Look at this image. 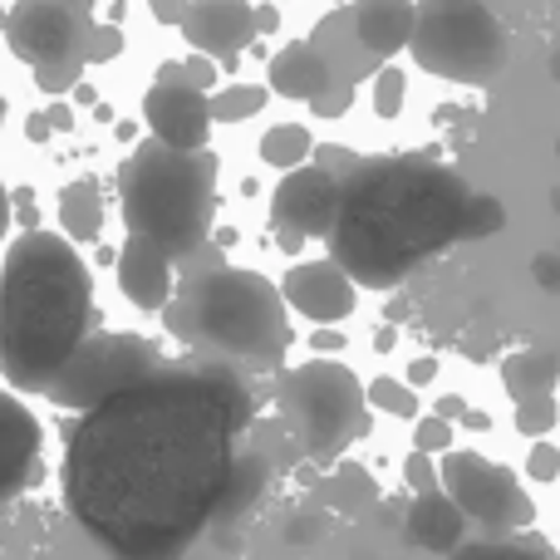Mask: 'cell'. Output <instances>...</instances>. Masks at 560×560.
<instances>
[{
  "instance_id": "obj_1",
  "label": "cell",
  "mask_w": 560,
  "mask_h": 560,
  "mask_svg": "<svg viewBox=\"0 0 560 560\" xmlns=\"http://www.w3.org/2000/svg\"><path fill=\"white\" fill-rule=\"evenodd\" d=\"M252 423V388L226 364L158 369L84 413L65 443V502L108 560H187L217 522Z\"/></svg>"
},
{
  "instance_id": "obj_2",
  "label": "cell",
  "mask_w": 560,
  "mask_h": 560,
  "mask_svg": "<svg viewBox=\"0 0 560 560\" xmlns=\"http://www.w3.org/2000/svg\"><path fill=\"white\" fill-rule=\"evenodd\" d=\"M467 183L433 158H374L345 177L329 261L354 285L394 290L418 261L463 242Z\"/></svg>"
},
{
  "instance_id": "obj_3",
  "label": "cell",
  "mask_w": 560,
  "mask_h": 560,
  "mask_svg": "<svg viewBox=\"0 0 560 560\" xmlns=\"http://www.w3.org/2000/svg\"><path fill=\"white\" fill-rule=\"evenodd\" d=\"M94 319V276L55 232H25L0 266V374L20 394H49Z\"/></svg>"
},
{
  "instance_id": "obj_4",
  "label": "cell",
  "mask_w": 560,
  "mask_h": 560,
  "mask_svg": "<svg viewBox=\"0 0 560 560\" xmlns=\"http://www.w3.org/2000/svg\"><path fill=\"white\" fill-rule=\"evenodd\" d=\"M167 325L183 345L212 354V364H246V369H276L290 349V315L280 285L261 271H217L187 276L167 305Z\"/></svg>"
},
{
  "instance_id": "obj_5",
  "label": "cell",
  "mask_w": 560,
  "mask_h": 560,
  "mask_svg": "<svg viewBox=\"0 0 560 560\" xmlns=\"http://www.w3.org/2000/svg\"><path fill=\"white\" fill-rule=\"evenodd\" d=\"M212 177L217 163L207 153H173L153 138L138 143L118 173L128 232L138 242H153L173 261L192 256L212 232Z\"/></svg>"
},
{
  "instance_id": "obj_6",
  "label": "cell",
  "mask_w": 560,
  "mask_h": 560,
  "mask_svg": "<svg viewBox=\"0 0 560 560\" xmlns=\"http://www.w3.org/2000/svg\"><path fill=\"white\" fill-rule=\"evenodd\" d=\"M280 413L310 457L329 463L369 433V388L335 359H310L280 378Z\"/></svg>"
},
{
  "instance_id": "obj_7",
  "label": "cell",
  "mask_w": 560,
  "mask_h": 560,
  "mask_svg": "<svg viewBox=\"0 0 560 560\" xmlns=\"http://www.w3.org/2000/svg\"><path fill=\"white\" fill-rule=\"evenodd\" d=\"M408 49L428 74L453 79V84H487L506 65V30L487 5L433 0V5H418V30Z\"/></svg>"
},
{
  "instance_id": "obj_8",
  "label": "cell",
  "mask_w": 560,
  "mask_h": 560,
  "mask_svg": "<svg viewBox=\"0 0 560 560\" xmlns=\"http://www.w3.org/2000/svg\"><path fill=\"white\" fill-rule=\"evenodd\" d=\"M158 369L163 364H158L148 339L104 329V335H89L84 345H79V354L69 359V369L55 378V388H49V404L79 408V418H84V413H94V408H104L108 398H118V394H128V388H138L143 378H153Z\"/></svg>"
},
{
  "instance_id": "obj_9",
  "label": "cell",
  "mask_w": 560,
  "mask_h": 560,
  "mask_svg": "<svg viewBox=\"0 0 560 560\" xmlns=\"http://www.w3.org/2000/svg\"><path fill=\"white\" fill-rule=\"evenodd\" d=\"M438 477H443V492L457 502V512L492 532H526L536 522V502L516 482V472L502 463H487L482 453H447Z\"/></svg>"
},
{
  "instance_id": "obj_10",
  "label": "cell",
  "mask_w": 560,
  "mask_h": 560,
  "mask_svg": "<svg viewBox=\"0 0 560 560\" xmlns=\"http://www.w3.org/2000/svg\"><path fill=\"white\" fill-rule=\"evenodd\" d=\"M5 39L15 59H25L35 74L59 65H79L89 45V15L74 5H55V0H25L10 10Z\"/></svg>"
},
{
  "instance_id": "obj_11",
  "label": "cell",
  "mask_w": 560,
  "mask_h": 560,
  "mask_svg": "<svg viewBox=\"0 0 560 560\" xmlns=\"http://www.w3.org/2000/svg\"><path fill=\"white\" fill-rule=\"evenodd\" d=\"M143 124L153 143L173 148V153H202L212 138V98L187 84L183 65H163L158 84L143 94Z\"/></svg>"
},
{
  "instance_id": "obj_12",
  "label": "cell",
  "mask_w": 560,
  "mask_h": 560,
  "mask_svg": "<svg viewBox=\"0 0 560 560\" xmlns=\"http://www.w3.org/2000/svg\"><path fill=\"white\" fill-rule=\"evenodd\" d=\"M339 197H345V183H339L329 167H300V173H285L280 187L271 192V217L280 226V246L295 252L305 236H325L335 232L339 222Z\"/></svg>"
},
{
  "instance_id": "obj_13",
  "label": "cell",
  "mask_w": 560,
  "mask_h": 560,
  "mask_svg": "<svg viewBox=\"0 0 560 560\" xmlns=\"http://www.w3.org/2000/svg\"><path fill=\"white\" fill-rule=\"evenodd\" d=\"M280 295H285V310L305 315L310 325L329 329V325L354 315L359 285L339 271L335 261H300L285 271V280H280Z\"/></svg>"
},
{
  "instance_id": "obj_14",
  "label": "cell",
  "mask_w": 560,
  "mask_h": 560,
  "mask_svg": "<svg viewBox=\"0 0 560 560\" xmlns=\"http://www.w3.org/2000/svg\"><path fill=\"white\" fill-rule=\"evenodd\" d=\"M183 39L192 45V55L236 59L256 39V10L246 0H202V5H187Z\"/></svg>"
},
{
  "instance_id": "obj_15",
  "label": "cell",
  "mask_w": 560,
  "mask_h": 560,
  "mask_svg": "<svg viewBox=\"0 0 560 560\" xmlns=\"http://www.w3.org/2000/svg\"><path fill=\"white\" fill-rule=\"evenodd\" d=\"M39 443H45L39 418L20 398L0 394V506L30 482V472L39 463Z\"/></svg>"
},
{
  "instance_id": "obj_16",
  "label": "cell",
  "mask_w": 560,
  "mask_h": 560,
  "mask_svg": "<svg viewBox=\"0 0 560 560\" xmlns=\"http://www.w3.org/2000/svg\"><path fill=\"white\" fill-rule=\"evenodd\" d=\"M118 290H124L128 300H133L138 310H167L177 295L173 285V256L158 252L153 242H138V236H128L124 252H118Z\"/></svg>"
},
{
  "instance_id": "obj_17",
  "label": "cell",
  "mask_w": 560,
  "mask_h": 560,
  "mask_svg": "<svg viewBox=\"0 0 560 560\" xmlns=\"http://www.w3.org/2000/svg\"><path fill=\"white\" fill-rule=\"evenodd\" d=\"M349 25H354V39L369 59H394L398 49L413 45L418 5H404V0H369V5L349 10Z\"/></svg>"
},
{
  "instance_id": "obj_18",
  "label": "cell",
  "mask_w": 560,
  "mask_h": 560,
  "mask_svg": "<svg viewBox=\"0 0 560 560\" xmlns=\"http://www.w3.org/2000/svg\"><path fill=\"white\" fill-rule=\"evenodd\" d=\"M266 79H271V84H266L271 94L295 98V104H315L319 94H329V89L339 84L335 65H329V55L319 45H285L271 59Z\"/></svg>"
},
{
  "instance_id": "obj_19",
  "label": "cell",
  "mask_w": 560,
  "mask_h": 560,
  "mask_svg": "<svg viewBox=\"0 0 560 560\" xmlns=\"http://www.w3.org/2000/svg\"><path fill=\"white\" fill-rule=\"evenodd\" d=\"M463 526L467 516L457 512V502L447 492H433V497H418L413 506H408V541L418 546V551H433V556H457L463 551Z\"/></svg>"
},
{
  "instance_id": "obj_20",
  "label": "cell",
  "mask_w": 560,
  "mask_h": 560,
  "mask_svg": "<svg viewBox=\"0 0 560 560\" xmlns=\"http://www.w3.org/2000/svg\"><path fill=\"white\" fill-rule=\"evenodd\" d=\"M104 232V197H98L94 183H69L59 192V236L69 246L79 242H98Z\"/></svg>"
},
{
  "instance_id": "obj_21",
  "label": "cell",
  "mask_w": 560,
  "mask_h": 560,
  "mask_svg": "<svg viewBox=\"0 0 560 560\" xmlns=\"http://www.w3.org/2000/svg\"><path fill=\"white\" fill-rule=\"evenodd\" d=\"M560 378V364L551 354H536V349H522V354H506L502 364V384L516 404H532V398H551Z\"/></svg>"
},
{
  "instance_id": "obj_22",
  "label": "cell",
  "mask_w": 560,
  "mask_h": 560,
  "mask_svg": "<svg viewBox=\"0 0 560 560\" xmlns=\"http://www.w3.org/2000/svg\"><path fill=\"white\" fill-rule=\"evenodd\" d=\"M266 477H271V467H266L261 453H242V457H236L232 477H226L222 506H217V522H236V516L252 512V502L266 492Z\"/></svg>"
},
{
  "instance_id": "obj_23",
  "label": "cell",
  "mask_w": 560,
  "mask_h": 560,
  "mask_svg": "<svg viewBox=\"0 0 560 560\" xmlns=\"http://www.w3.org/2000/svg\"><path fill=\"white\" fill-rule=\"evenodd\" d=\"M315 153V138H310L305 124H276L261 133V163L280 167V173H300Z\"/></svg>"
},
{
  "instance_id": "obj_24",
  "label": "cell",
  "mask_w": 560,
  "mask_h": 560,
  "mask_svg": "<svg viewBox=\"0 0 560 560\" xmlns=\"http://www.w3.org/2000/svg\"><path fill=\"white\" fill-rule=\"evenodd\" d=\"M266 98H271V89H266V84L217 89V94H212V124H246V118H256L266 108Z\"/></svg>"
},
{
  "instance_id": "obj_25",
  "label": "cell",
  "mask_w": 560,
  "mask_h": 560,
  "mask_svg": "<svg viewBox=\"0 0 560 560\" xmlns=\"http://www.w3.org/2000/svg\"><path fill=\"white\" fill-rule=\"evenodd\" d=\"M502 226H506L502 197L472 192V202H467V217H463V242H487V236H497Z\"/></svg>"
},
{
  "instance_id": "obj_26",
  "label": "cell",
  "mask_w": 560,
  "mask_h": 560,
  "mask_svg": "<svg viewBox=\"0 0 560 560\" xmlns=\"http://www.w3.org/2000/svg\"><path fill=\"white\" fill-rule=\"evenodd\" d=\"M369 408L378 413H394V418H418V394L404 384V378H374L369 384Z\"/></svg>"
},
{
  "instance_id": "obj_27",
  "label": "cell",
  "mask_w": 560,
  "mask_h": 560,
  "mask_svg": "<svg viewBox=\"0 0 560 560\" xmlns=\"http://www.w3.org/2000/svg\"><path fill=\"white\" fill-rule=\"evenodd\" d=\"M447 560H546V546H532V541H477V546H463L457 556Z\"/></svg>"
},
{
  "instance_id": "obj_28",
  "label": "cell",
  "mask_w": 560,
  "mask_h": 560,
  "mask_svg": "<svg viewBox=\"0 0 560 560\" xmlns=\"http://www.w3.org/2000/svg\"><path fill=\"white\" fill-rule=\"evenodd\" d=\"M404 98H408V74L404 69H378V79H374V114L378 118H398V108H404Z\"/></svg>"
},
{
  "instance_id": "obj_29",
  "label": "cell",
  "mask_w": 560,
  "mask_h": 560,
  "mask_svg": "<svg viewBox=\"0 0 560 560\" xmlns=\"http://www.w3.org/2000/svg\"><path fill=\"white\" fill-rule=\"evenodd\" d=\"M556 423H560L556 398H532V404H516V433H522V438H536V443H541V433H551Z\"/></svg>"
},
{
  "instance_id": "obj_30",
  "label": "cell",
  "mask_w": 560,
  "mask_h": 560,
  "mask_svg": "<svg viewBox=\"0 0 560 560\" xmlns=\"http://www.w3.org/2000/svg\"><path fill=\"white\" fill-rule=\"evenodd\" d=\"M413 453H423V457H433V453H453V423H443V418H418V428H413Z\"/></svg>"
},
{
  "instance_id": "obj_31",
  "label": "cell",
  "mask_w": 560,
  "mask_h": 560,
  "mask_svg": "<svg viewBox=\"0 0 560 560\" xmlns=\"http://www.w3.org/2000/svg\"><path fill=\"white\" fill-rule=\"evenodd\" d=\"M325 492H329V502H369V497H374V482L364 477V467H345Z\"/></svg>"
},
{
  "instance_id": "obj_32",
  "label": "cell",
  "mask_w": 560,
  "mask_h": 560,
  "mask_svg": "<svg viewBox=\"0 0 560 560\" xmlns=\"http://www.w3.org/2000/svg\"><path fill=\"white\" fill-rule=\"evenodd\" d=\"M404 482L413 487L418 497H433V492H443V477H438L433 457H423V453H408V463H404Z\"/></svg>"
},
{
  "instance_id": "obj_33",
  "label": "cell",
  "mask_w": 560,
  "mask_h": 560,
  "mask_svg": "<svg viewBox=\"0 0 560 560\" xmlns=\"http://www.w3.org/2000/svg\"><path fill=\"white\" fill-rule=\"evenodd\" d=\"M349 104H354V84L339 79V84L329 89V94H319L310 108H315V118H339V114H349Z\"/></svg>"
},
{
  "instance_id": "obj_34",
  "label": "cell",
  "mask_w": 560,
  "mask_h": 560,
  "mask_svg": "<svg viewBox=\"0 0 560 560\" xmlns=\"http://www.w3.org/2000/svg\"><path fill=\"white\" fill-rule=\"evenodd\" d=\"M124 49V35L118 30H89V45H84V65H104Z\"/></svg>"
},
{
  "instance_id": "obj_35",
  "label": "cell",
  "mask_w": 560,
  "mask_h": 560,
  "mask_svg": "<svg viewBox=\"0 0 560 560\" xmlns=\"http://www.w3.org/2000/svg\"><path fill=\"white\" fill-rule=\"evenodd\" d=\"M526 472H532L536 482H556V477H560V447L536 443L532 457H526Z\"/></svg>"
},
{
  "instance_id": "obj_36",
  "label": "cell",
  "mask_w": 560,
  "mask_h": 560,
  "mask_svg": "<svg viewBox=\"0 0 560 560\" xmlns=\"http://www.w3.org/2000/svg\"><path fill=\"white\" fill-rule=\"evenodd\" d=\"M79 79H84V59H79V65L45 69V74H35V84L45 89V94H65V89H79Z\"/></svg>"
},
{
  "instance_id": "obj_37",
  "label": "cell",
  "mask_w": 560,
  "mask_h": 560,
  "mask_svg": "<svg viewBox=\"0 0 560 560\" xmlns=\"http://www.w3.org/2000/svg\"><path fill=\"white\" fill-rule=\"evenodd\" d=\"M183 79L197 89V94H207V89L217 84V59H207V55H187V59H183Z\"/></svg>"
},
{
  "instance_id": "obj_38",
  "label": "cell",
  "mask_w": 560,
  "mask_h": 560,
  "mask_svg": "<svg viewBox=\"0 0 560 560\" xmlns=\"http://www.w3.org/2000/svg\"><path fill=\"white\" fill-rule=\"evenodd\" d=\"M319 536H325V516H295V522L285 526V541L290 546H310V541H319Z\"/></svg>"
},
{
  "instance_id": "obj_39",
  "label": "cell",
  "mask_w": 560,
  "mask_h": 560,
  "mask_svg": "<svg viewBox=\"0 0 560 560\" xmlns=\"http://www.w3.org/2000/svg\"><path fill=\"white\" fill-rule=\"evenodd\" d=\"M532 276H536V285H541V290H560V256L556 252H541L532 261Z\"/></svg>"
},
{
  "instance_id": "obj_40",
  "label": "cell",
  "mask_w": 560,
  "mask_h": 560,
  "mask_svg": "<svg viewBox=\"0 0 560 560\" xmlns=\"http://www.w3.org/2000/svg\"><path fill=\"white\" fill-rule=\"evenodd\" d=\"M438 378V359H413V364H408V378L404 384L408 388H423V384H433Z\"/></svg>"
},
{
  "instance_id": "obj_41",
  "label": "cell",
  "mask_w": 560,
  "mask_h": 560,
  "mask_svg": "<svg viewBox=\"0 0 560 560\" xmlns=\"http://www.w3.org/2000/svg\"><path fill=\"white\" fill-rule=\"evenodd\" d=\"M438 418H443V423H463V418H467L463 394H443V398H438Z\"/></svg>"
},
{
  "instance_id": "obj_42",
  "label": "cell",
  "mask_w": 560,
  "mask_h": 560,
  "mask_svg": "<svg viewBox=\"0 0 560 560\" xmlns=\"http://www.w3.org/2000/svg\"><path fill=\"white\" fill-rule=\"evenodd\" d=\"M310 349H315V354H335V349H345V335H339V329H315Z\"/></svg>"
},
{
  "instance_id": "obj_43",
  "label": "cell",
  "mask_w": 560,
  "mask_h": 560,
  "mask_svg": "<svg viewBox=\"0 0 560 560\" xmlns=\"http://www.w3.org/2000/svg\"><path fill=\"white\" fill-rule=\"evenodd\" d=\"M49 133H55V128H49V118H45V114H30V124H25V138H30V143H45Z\"/></svg>"
},
{
  "instance_id": "obj_44",
  "label": "cell",
  "mask_w": 560,
  "mask_h": 560,
  "mask_svg": "<svg viewBox=\"0 0 560 560\" xmlns=\"http://www.w3.org/2000/svg\"><path fill=\"white\" fill-rule=\"evenodd\" d=\"M10 202H15V197H10L5 183H0V242L10 236V222H15V207H10Z\"/></svg>"
},
{
  "instance_id": "obj_45",
  "label": "cell",
  "mask_w": 560,
  "mask_h": 560,
  "mask_svg": "<svg viewBox=\"0 0 560 560\" xmlns=\"http://www.w3.org/2000/svg\"><path fill=\"white\" fill-rule=\"evenodd\" d=\"M276 25H280V15H276L271 5H261V10H256V35H271Z\"/></svg>"
},
{
  "instance_id": "obj_46",
  "label": "cell",
  "mask_w": 560,
  "mask_h": 560,
  "mask_svg": "<svg viewBox=\"0 0 560 560\" xmlns=\"http://www.w3.org/2000/svg\"><path fill=\"white\" fill-rule=\"evenodd\" d=\"M45 118H49V128H69V124H74V114H69L65 104H55V108H49Z\"/></svg>"
},
{
  "instance_id": "obj_47",
  "label": "cell",
  "mask_w": 560,
  "mask_h": 560,
  "mask_svg": "<svg viewBox=\"0 0 560 560\" xmlns=\"http://www.w3.org/2000/svg\"><path fill=\"white\" fill-rule=\"evenodd\" d=\"M463 428H477V433H482V428H492V418H487V413H482V408H467Z\"/></svg>"
},
{
  "instance_id": "obj_48",
  "label": "cell",
  "mask_w": 560,
  "mask_h": 560,
  "mask_svg": "<svg viewBox=\"0 0 560 560\" xmlns=\"http://www.w3.org/2000/svg\"><path fill=\"white\" fill-rule=\"evenodd\" d=\"M394 339H398V335H394V325H388V329H378V335H374V345H378V349H394Z\"/></svg>"
},
{
  "instance_id": "obj_49",
  "label": "cell",
  "mask_w": 560,
  "mask_h": 560,
  "mask_svg": "<svg viewBox=\"0 0 560 560\" xmlns=\"http://www.w3.org/2000/svg\"><path fill=\"white\" fill-rule=\"evenodd\" d=\"M551 79L560 84V49H551Z\"/></svg>"
},
{
  "instance_id": "obj_50",
  "label": "cell",
  "mask_w": 560,
  "mask_h": 560,
  "mask_svg": "<svg viewBox=\"0 0 560 560\" xmlns=\"http://www.w3.org/2000/svg\"><path fill=\"white\" fill-rule=\"evenodd\" d=\"M551 212L560 217V187H556V192H551Z\"/></svg>"
},
{
  "instance_id": "obj_51",
  "label": "cell",
  "mask_w": 560,
  "mask_h": 560,
  "mask_svg": "<svg viewBox=\"0 0 560 560\" xmlns=\"http://www.w3.org/2000/svg\"><path fill=\"white\" fill-rule=\"evenodd\" d=\"M0 124H5V98H0Z\"/></svg>"
},
{
  "instance_id": "obj_52",
  "label": "cell",
  "mask_w": 560,
  "mask_h": 560,
  "mask_svg": "<svg viewBox=\"0 0 560 560\" xmlns=\"http://www.w3.org/2000/svg\"><path fill=\"white\" fill-rule=\"evenodd\" d=\"M556 158H560V143H556Z\"/></svg>"
}]
</instances>
